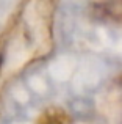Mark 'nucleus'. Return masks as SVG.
Wrapping results in <instances>:
<instances>
[{"label":"nucleus","mask_w":122,"mask_h":124,"mask_svg":"<svg viewBox=\"0 0 122 124\" xmlns=\"http://www.w3.org/2000/svg\"><path fill=\"white\" fill-rule=\"evenodd\" d=\"M91 13L99 22L122 24V0H94Z\"/></svg>","instance_id":"1"},{"label":"nucleus","mask_w":122,"mask_h":124,"mask_svg":"<svg viewBox=\"0 0 122 124\" xmlns=\"http://www.w3.org/2000/svg\"><path fill=\"white\" fill-rule=\"evenodd\" d=\"M36 124H72L69 113L60 107H50L41 113Z\"/></svg>","instance_id":"2"}]
</instances>
